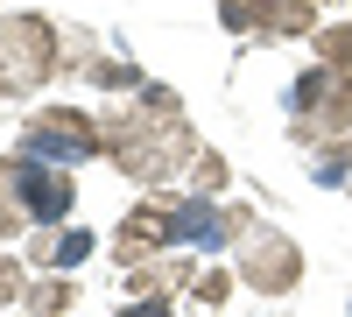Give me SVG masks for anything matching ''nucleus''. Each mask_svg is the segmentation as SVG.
I'll return each mask as SVG.
<instances>
[{
	"label": "nucleus",
	"instance_id": "1",
	"mask_svg": "<svg viewBox=\"0 0 352 317\" xmlns=\"http://www.w3.org/2000/svg\"><path fill=\"white\" fill-rule=\"evenodd\" d=\"M106 155L120 162L134 184H162L176 162H197V141H190V127L176 120V113L134 106V113H113L106 120Z\"/></svg>",
	"mask_w": 352,
	"mask_h": 317
},
{
	"label": "nucleus",
	"instance_id": "2",
	"mask_svg": "<svg viewBox=\"0 0 352 317\" xmlns=\"http://www.w3.org/2000/svg\"><path fill=\"white\" fill-rule=\"evenodd\" d=\"M0 71L14 78V92L50 85L56 71H64V56H56V21H43V14H0Z\"/></svg>",
	"mask_w": 352,
	"mask_h": 317
},
{
	"label": "nucleus",
	"instance_id": "3",
	"mask_svg": "<svg viewBox=\"0 0 352 317\" xmlns=\"http://www.w3.org/2000/svg\"><path fill=\"white\" fill-rule=\"evenodd\" d=\"M92 149H106V120H92V113L78 106H36L28 113V155L36 162H85Z\"/></svg>",
	"mask_w": 352,
	"mask_h": 317
},
{
	"label": "nucleus",
	"instance_id": "4",
	"mask_svg": "<svg viewBox=\"0 0 352 317\" xmlns=\"http://www.w3.org/2000/svg\"><path fill=\"white\" fill-rule=\"evenodd\" d=\"M232 247H240V282H247V289H261V296L296 289V275H303V247H296V240H282L275 226H261V219H254Z\"/></svg>",
	"mask_w": 352,
	"mask_h": 317
},
{
	"label": "nucleus",
	"instance_id": "5",
	"mask_svg": "<svg viewBox=\"0 0 352 317\" xmlns=\"http://www.w3.org/2000/svg\"><path fill=\"white\" fill-rule=\"evenodd\" d=\"M289 106H296V134L317 127V141H338V127L352 120V78L331 71V64H317V71H303L289 85Z\"/></svg>",
	"mask_w": 352,
	"mask_h": 317
},
{
	"label": "nucleus",
	"instance_id": "6",
	"mask_svg": "<svg viewBox=\"0 0 352 317\" xmlns=\"http://www.w3.org/2000/svg\"><path fill=\"white\" fill-rule=\"evenodd\" d=\"M8 184H14V205L36 219V226H56V219L71 212V197H78L64 169H56V162H36V155H14V162H8Z\"/></svg>",
	"mask_w": 352,
	"mask_h": 317
},
{
	"label": "nucleus",
	"instance_id": "7",
	"mask_svg": "<svg viewBox=\"0 0 352 317\" xmlns=\"http://www.w3.org/2000/svg\"><path fill=\"white\" fill-rule=\"evenodd\" d=\"M219 21L226 28H261V36H310L317 0H226Z\"/></svg>",
	"mask_w": 352,
	"mask_h": 317
},
{
	"label": "nucleus",
	"instance_id": "8",
	"mask_svg": "<svg viewBox=\"0 0 352 317\" xmlns=\"http://www.w3.org/2000/svg\"><path fill=\"white\" fill-rule=\"evenodd\" d=\"M92 233H36L28 240V261H36L43 275H56V268H78V261H92Z\"/></svg>",
	"mask_w": 352,
	"mask_h": 317
},
{
	"label": "nucleus",
	"instance_id": "9",
	"mask_svg": "<svg viewBox=\"0 0 352 317\" xmlns=\"http://www.w3.org/2000/svg\"><path fill=\"white\" fill-rule=\"evenodd\" d=\"M310 177H317V184H352V155H345V141H317Z\"/></svg>",
	"mask_w": 352,
	"mask_h": 317
},
{
	"label": "nucleus",
	"instance_id": "10",
	"mask_svg": "<svg viewBox=\"0 0 352 317\" xmlns=\"http://www.w3.org/2000/svg\"><path fill=\"white\" fill-rule=\"evenodd\" d=\"M71 296H78V282H64V275H50V282L36 275V282H28V310H36V317H56Z\"/></svg>",
	"mask_w": 352,
	"mask_h": 317
},
{
	"label": "nucleus",
	"instance_id": "11",
	"mask_svg": "<svg viewBox=\"0 0 352 317\" xmlns=\"http://www.w3.org/2000/svg\"><path fill=\"white\" fill-rule=\"evenodd\" d=\"M317 64H331V71H345V78H352V21L317 28Z\"/></svg>",
	"mask_w": 352,
	"mask_h": 317
},
{
	"label": "nucleus",
	"instance_id": "12",
	"mask_svg": "<svg viewBox=\"0 0 352 317\" xmlns=\"http://www.w3.org/2000/svg\"><path fill=\"white\" fill-rule=\"evenodd\" d=\"M190 184H197V197H219V190H226V155L197 149V162H190Z\"/></svg>",
	"mask_w": 352,
	"mask_h": 317
},
{
	"label": "nucleus",
	"instance_id": "13",
	"mask_svg": "<svg viewBox=\"0 0 352 317\" xmlns=\"http://www.w3.org/2000/svg\"><path fill=\"white\" fill-rule=\"evenodd\" d=\"M226 289H232L226 275H190V303H197V310H219V303H226Z\"/></svg>",
	"mask_w": 352,
	"mask_h": 317
},
{
	"label": "nucleus",
	"instance_id": "14",
	"mask_svg": "<svg viewBox=\"0 0 352 317\" xmlns=\"http://www.w3.org/2000/svg\"><path fill=\"white\" fill-rule=\"evenodd\" d=\"M21 219H28V212L14 205V184H8V162H0V240H8V233H14Z\"/></svg>",
	"mask_w": 352,
	"mask_h": 317
},
{
	"label": "nucleus",
	"instance_id": "15",
	"mask_svg": "<svg viewBox=\"0 0 352 317\" xmlns=\"http://www.w3.org/2000/svg\"><path fill=\"white\" fill-rule=\"evenodd\" d=\"M14 296H28V268L0 254V303H14Z\"/></svg>",
	"mask_w": 352,
	"mask_h": 317
},
{
	"label": "nucleus",
	"instance_id": "16",
	"mask_svg": "<svg viewBox=\"0 0 352 317\" xmlns=\"http://www.w3.org/2000/svg\"><path fill=\"white\" fill-rule=\"evenodd\" d=\"M85 71H92V85H134V64H113V56H99Z\"/></svg>",
	"mask_w": 352,
	"mask_h": 317
},
{
	"label": "nucleus",
	"instance_id": "17",
	"mask_svg": "<svg viewBox=\"0 0 352 317\" xmlns=\"http://www.w3.org/2000/svg\"><path fill=\"white\" fill-rule=\"evenodd\" d=\"M127 317H169V296H162V289H148V303L134 296V303H127Z\"/></svg>",
	"mask_w": 352,
	"mask_h": 317
}]
</instances>
